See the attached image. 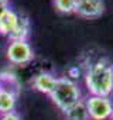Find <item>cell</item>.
Returning <instances> with one entry per match:
<instances>
[{
    "label": "cell",
    "instance_id": "cell-7",
    "mask_svg": "<svg viewBox=\"0 0 113 120\" xmlns=\"http://www.w3.org/2000/svg\"><path fill=\"white\" fill-rule=\"evenodd\" d=\"M56 81H58V78H55L52 74H49V72H41V74H38V75L34 76L33 86L38 92L49 95L54 90V88L56 85Z\"/></svg>",
    "mask_w": 113,
    "mask_h": 120
},
{
    "label": "cell",
    "instance_id": "cell-9",
    "mask_svg": "<svg viewBox=\"0 0 113 120\" xmlns=\"http://www.w3.org/2000/svg\"><path fill=\"white\" fill-rule=\"evenodd\" d=\"M17 19H19V14L16 11H13V10L6 11L2 17H0V34L7 37L13 31V28H14V26L17 23Z\"/></svg>",
    "mask_w": 113,
    "mask_h": 120
},
{
    "label": "cell",
    "instance_id": "cell-11",
    "mask_svg": "<svg viewBox=\"0 0 113 120\" xmlns=\"http://www.w3.org/2000/svg\"><path fill=\"white\" fill-rule=\"evenodd\" d=\"M17 95L6 90H0V113L6 114L10 112H14V106L17 102Z\"/></svg>",
    "mask_w": 113,
    "mask_h": 120
},
{
    "label": "cell",
    "instance_id": "cell-4",
    "mask_svg": "<svg viewBox=\"0 0 113 120\" xmlns=\"http://www.w3.org/2000/svg\"><path fill=\"white\" fill-rule=\"evenodd\" d=\"M9 61L13 64H27L34 58L33 49L27 41H10L7 49H6Z\"/></svg>",
    "mask_w": 113,
    "mask_h": 120
},
{
    "label": "cell",
    "instance_id": "cell-13",
    "mask_svg": "<svg viewBox=\"0 0 113 120\" xmlns=\"http://www.w3.org/2000/svg\"><path fill=\"white\" fill-rule=\"evenodd\" d=\"M0 120H21V119H20L19 113H16V112H10V113L3 114Z\"/></svg>",
    "mask_w": 113,
    "mask_h": 120
},
{
    "label": "cell",
    "instance_id": "cell-16",
    "mask_svg": "<svg viewBox=\"0 0 113 120\" xmlns=\"http://www.w3.org/2000/svg\"><path fill=\"white\" fill-rule=\"evenodd\" d=\"M7 2H9V0H7Z\"/></svg>",
    "mask_w": 113,
    "mask_h": 120
},
{
    "label": "cell",
    "instance_id": "cell-15",
    "mask_svg": "<svg viewBox=\"0 0 113 120\" xmlns=\"http://www.w3.org/2000/svg\"><path fill=\"white\" fill-rule=\"evenodd\" d=\"M110 120H113V112H112V114H110Z\"/></svg>",
    "mask_w": 113,
    "mask_h": 120
},
{
    "label": "cell",
    "instance_id": "cell-10",
    "mask_svg": "<svg viewBox=\"0 0 113 120\" xmlns=\"http://www.w3.org/2000/svg\"><path fill=\"white\" fill-rule=\"evenodd\" d=\"M0 90L11 92L14 95H20V83L19 79L11 74H0Z\"/></svg>",
    "mask_w": 113,
    "mask_h": 120
},
{
    "label": "cell",
    "instance_id": "cell-1",
    "mask_svg": "<svg viewBox=\"0 0 113 120\" xmlns=\"http://www.w3.org/2000/svg\"><path fill=\"white\" fill-rule=\"evenodd\" d=\"M85 85L92 96L109 98L113 93V65L106 58L90 64L85 74Z\"/></svg>",
    "mask_w": 113,
    "mask_h": 120
},
{
    "label": "cell",
    "instance_id": "cell-12",
    "mask_svg": "<svg viewBox=\"0 0 113 120\" xmlns=\"http://www.w3.org/2000/svg\"><path fill=\"white\" fill-rule=\"evenodd\" d=\"M54 6H55V9L58 11L69 14V13L75 11L76 0H54Z\"/></svg>",
    "mask_w": 113,
    "mask_h": 120
},
{
    "label": "cell",
    "instance_id": "cell-8",
    "mask_svg": "<svg viewBox=\"0 0 113 120\" xmlns=\"http://www.w3.org/2000/svg\"><path fill=\"white\" fill-rule=\"evenodd\" d=\"M64 119L65 120H90L86 105H85V100L81 99L78 103H75L68 110H65L64 112Z\"/></svg>",
    "mask_w": 113,
    "mask_h": 120
},
{
    "label": "cell",
    "instance_id": "cell-3",
    "mask_svg": "<svg viewBox=\"0 0 113 120\" xmlns=\"http://www.w3.org/2000/svg\"><path fill=\"white\" fill-rule=\"evenodd\" d=\"M85 105L92 120H107L113 112V103L110 98L90 95L88 99H85Z\"/></svg>",
    "mask_w": 113,
    "mask_h": 120
},
{
    "label": "cell",
    "instance_id": "cell-6",
    "mask_svg": "<svg viewBox=\"0 0 113 120\" xmlns=\"http://www.w3.org/2000/svg\"><path fill=\"white\" fill-rule=\"evenodd\" d=\"M30 20L27 16H23V14H19V19H17V23L13 28V31L7 35V38L10 41H27L28 35H30Z\"/></svg>",
    "mask_w": 113,
    "mask_h": 120
},
{
    "label": "cell",
    "instance_id": "cell-5",
    "mask_svg": "<svg viewBox=\"0 0 113 120\" xmlns=\"http://www.w3.org/2000/svg\"><path fill=\"white\" fill-rule=\"evenodd\" d=\"M103 11H105L103 0H76L74 13L85 19H95L103 14Z\"/></svg>",
    "mask_w": 113,
    "mask_h": 120
},
{
    "label": "cell",
    "instance_id": "cell-2",
    "mask_svg": "<svg viewBox=\"0 0 113 120\" xmlns=\"http://www.w3.org/2000/svg\"><path fill=\"white\" fill-rule=\"evenodd\" d=\"M48 96L51 98L54 105L64 113L81 100V90L78 85L69 78H58L54 90Z\"/></svg>",
    "mask_w": 113,
    "mask_h": 120
},
{
    "label": "cell",
    "instance_id": "cell-14",
    "mask_svg": "<svg viewBox=\"0 0 113 120\" xmlns=\"http://www.w3.org/2000/svg\"><path fill=\"white\" fill-rule=\"evenodd\" d=\"M9 2L7 0H0V17H2L6 11H9Z\"/></svg>",
    "mask_w": 113,
    "mask_h": 120
}]
</instances>
